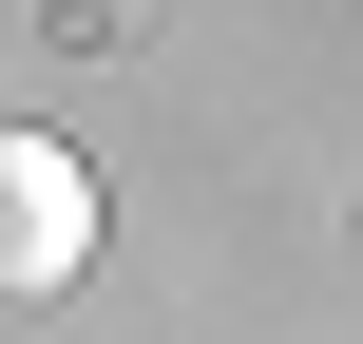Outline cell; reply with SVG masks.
I'll list each match as a JSON object with an SVG mask.
<instances>
[{
    "label": "cell",
    "instance_id": "cell-1",
    "mask_svg": "<svg viewBox=\"0 0 363 344\" xmlns=\"http://www.w3.org/2000/svg\"><path fill=\"white\" fill-rule=\"evenodd\" d=\"M77 249H96V172L57 134H0V306H57Z\"/></svg>",
    "mask_w": 363,
    "mask_h": 344
}]
</instances>
